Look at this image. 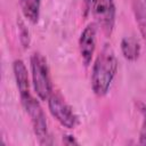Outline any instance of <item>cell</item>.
<instances>
[{"instance_id": "9a60e30c", "label": "cell", "mask_w": 146, "mask_h": 146, "mask_svg": "<svg viewBox=\"0 0 146 146\" xmlns=\"http://www.w3.org/2000/svg\"><path fill=\"white\" fill-rule=\"evenodd\" d=\"M145 1H146V0H145Z\"/></svg>"}, {"instance_id": "30bf717a", "label": "cell", "mask_w": 146, "mask_h": 146, "mask_svg": "<svg viewBox=\"0 0 146 146\" xmlns=\"http://www.w3.org/2000/svg\"><path fill=\"white\" fill-rule=\"evenodd\" d=\"M40 2L41 0H19L22 13L31 23H36L39 19Z\"/></svg>"}, {"instance_id": "277c9868", "label": "cell", "mask_w": 146, "mask_h": 146, "mask_svg": "<svg viewBox=\"0 0 146 146\" xmlns=\"http://www.w3.org/2000/svg\"><path fill=\"white\" fill-rule=\"evenodd\" d=\"M90 8L96 25H98L106 35H111L115 23L114 0H91Z\"/></svg>"}, {"instance_id": "5bb4252c", "label": "cell", "mask_w": 146, "mask_h": 146, "mask_svg": "<svg viewBox=\"0 0 146 146\" xmlns=\"http://www.w3.org/2000/svg\"><path fill=\"white\" fill-rule=\"evenodd\" d=\"M83 5H84V15H87L88 11H89V9H90L91 0H83Z\"/></svg>"}, {"instance_id": "8992f818", "label": "cell", "mask_w": 146, "mask_h": 146, "mask_svg": "<svg viewBox=\"0 0 146 146\" xmlns=\"http://www.w3.org/2000/svg\"><path fill=\"white\" fill-rule=\"evenodd\" d=\"M97 25L96 23L88 24L80 34L79 39V50L81 55V59L84 66H89L92 60V56L96 49V40H97Z\"/></svg>"}, {"instance_id": "9c48e42d", "label": "cell", "mask_w": 146, "mask_h": 146, "mask_svg": "<svg viewBox=\"0 0 146 146\" xmlns=\"http://www.w3.org/2000/svg\"><path fill=\"white\" fill-rule=\"evenodd\" d=\"M132 11L144 42L146 43V7L140 0L132 1Z\"/></svg>"}, {"instance_id": "ba28073f", "label": "cell", "mask_w": 146, "mask_h": 146, "mask_svg": "<svg viewBox=\"0 0 146 146\" xmlns=\"http://www.w3.org/2000/svg\"><path fill=\"white\" fill-rule=\"evenodd\" d=\"M121 51L127 60L133 62L140 55V44L133 36H125L121 41Z\"/></svg>"}, {"instance_id": "7a4b0ae2", "label": "cell", "mask_w": 146, "mask_h": 146, "mask_svg": "<svg viewBox=\"0 0 146 146\" xmlns=\"http://www.w3.org/2000/svg\"><path fill=\"white\" fill-rule=\"evenodd\" d=\"M31 74L36 96L41 100H48L54 90L47 60L40 52H33L31 56Z\"/></svg>"}, {"instance_id": "5b68a950", "label": "cell", "mask_w": 146, "mask_h": 146, "mask_svg": "<svg viewBox=\"0 0 146 146\" xmlns=\"http://www.w3.org/2000/svg\"><path fill=\"white\" fill-rule=\"evenodd\" d=\"M22 105L31 119L34 133H35L36 138L39 139L40 144H49V141H48V139H49L48 124H47L46 115H44L39 102L32 96L27 100L23 102Z\"/></svg>"}, {"instance_id": "52a82bcc", "label": "cell", "mask_w": 146, "mask_h": 146, "mask_svg": "<svg viewBox=\"0 0 146 146\" xmlns=\"http://www.w3.org/2000/svg\"><path fill=\"white\" fill-rule=\"evenodd\" d=\"M13 71H14L15 80H16V86H17V89L19 92L21 102L23 103L32 97L31 91H30V81H29L27 68L23 60L16 59L13 63Z\"/></svg>"}, {"instance_id": "3957f363", "label": "cell", "mask_w": 146, "mask_h": 146, "mask_svg": "<svg viewBox=\"0 0 146 146\" xmlns=\"http://www.w3.org/2000/svg\"><path fill=\"white\" fill-rule=\"evenodd\" d=\"M48 107L51 115L65 128L74 129L79 124V117L72 110V107L66 103L59 92L52 91L48 98Z\"/></svg>"}, {"instance_id": "7c38bea8", "label": "cell", "mask_w": 146, "mask_h": 146, "mask_svg": "<svg viewBox=\"0 0 146 146\" xmlns=\"http://www.w3.org/2000/svg\"><path fill=\"white\" fill-rule=\"evenodd\" d=\"M18 29H19V35H21V42L24 47H27L29 46V42H30V34H29V31L25 27L24 23L22 21H19L18 23Z\"/></svg>"}, {"instance_id": "6da1fadb", "label": "cell", "mask_w": 146, "mask_h": 146, "mask_svg": "<svg viewBox=\"0 0 146 146\" xmlns=\"http://www.w3.org/2000/svg\"><path fill=\"white\" fill-rule=\"evenodd\" d=\"M117 71V59L111 46L105 44L98 54L91 72V88L94 92L103 97L107 94Z\"/></svg>"}, {"instance_id": "8fae6325", "label": "cell", "mask_w": 146, "mask_h": 146, "mask_svg": "<svg viewBox=\"0 0 146 146\" xmlns=\"http://www.w3.org/2000/svg\"><path fill=\"white\" fill-rule=\"evenodd\" d=\"M137 107L143 116V123H141V128H140V132H139V144L140 145H146V104L138 102Z\"/></svg>"}, {"instance_id": "4fadbf2b", "label": "cell", "mask_w": 146, "mask_h": 146, "mask_svg": "<svg viewBox=\"0 0 146 146\" xmlns=\"http://www.w3.org/2000/svg\"><path fill=\"white\" fill-rule=\"evenodd\" d=\"M63 143L66 145H79V143L75 140L73 136H64L63 137Z\"/></svg>"}]
</instances>
